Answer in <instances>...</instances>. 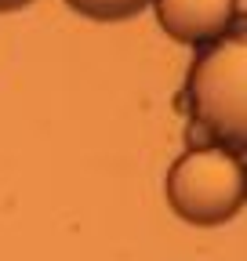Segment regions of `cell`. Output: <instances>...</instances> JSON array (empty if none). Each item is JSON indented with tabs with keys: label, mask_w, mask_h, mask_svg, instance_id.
<instances>
[{
	"label": "cell",
	"mask_w": 247,
	"mask_h": 261,
	"mask_svg": "<svg viewBox=\"0 0 247 261\" xmlns=\"http://www.w3.org/2000/svg\"><path fill=\"white\" fill-rule=\"evenodd\" d=\"M167 203L182 221L222 225L243 207V163L226 145L189 149L167 171Z\"/></svg>",
	"instance_id": "6da1fadb"
},
{
	"label": "cell",
	"mask_w": 247,
	"mask_h": 261,
	"mask_svg": "<svg viewBox=\"0 0 247 261\" xmlns=\"http://www.w3.org/2000/svg\"><path fill=\"white\" fill-rule=\"evenodd\" d=\"M247 44L243 37H222L214 40L189 73V94L196 116L229 145V152L240 156L247 142Z\"/></svg>",
	"instance_id": "7a4b0ae2"
},
{
	"label": "cell",
	"mask_w": 247,
	"mask_h": 261,
	"mask_svg": "<svg viewBox=\"0 0 247 261\" xmlns=\"http://www.w3.org/2000/svg\"><path fill=\"white\" fill-rule=\"evenodd\" d=\"M153 8L164 33L182 44L222 40L236 18V0H153Z\"/></svg>",
	"instance_id": "3957f363"
},
{
	"label": "cell",
	"mask_w": 247,
	"mask_h": 261,
	"mask_svg": "<svg viewBox=\"0 0 247 261\" xmlns=\"http://www.w3.org/2000/svg\"><path fill=\"white\" fill-rule=\"evenodd\" d=\"M69 8H77L87 18H98V22H120V18H131L138 15L149 0H66Z\"/></svg>",
	"instance_id": "277c9868"
},
{
	"label": "cell",
	"mask_w": 247,
	"mask_h": 261,
	"mask_svg": "<svg viewBox=\"0 0 247 261\" xmlns=\"http://www.w3.org/2000/svg\"><path fill=\"white\" fill-rule=\"evenodd\" d=\"M22 4H29V0H0V11H18Z\"/></svg>",
	"instance_id": "5b68a950"
}]
</instances>
